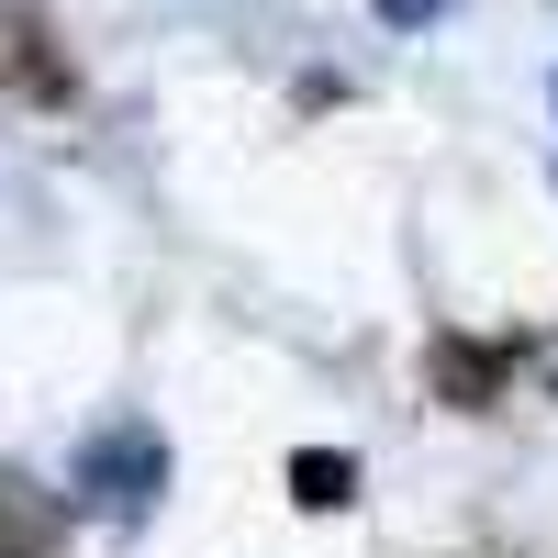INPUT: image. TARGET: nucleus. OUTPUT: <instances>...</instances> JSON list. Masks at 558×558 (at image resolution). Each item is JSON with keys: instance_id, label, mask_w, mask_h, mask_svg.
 <instances>
[{"instance_id": "nucleus-1", "label": "nucleus", "mask_w": 558, "mask_h": 558, "mask_svg": "<svg viewBox=\"0 0 558 558\" xmlns=\"http://www.w3.org/2000/svg\"><path fill=\"white\" fill-rule=\"evenodd\" d=\"M157 481H168V447L146 425H112L78 447V481H68V514H112V525H146L157 514Z\"/></svg>"}, {"instance_id": "nucleus-2", "label": "nucleus", "mask_w": 558, "mask_h": 558, "mask_svg": "<svg viewBox=\"0 0 558 558\" xmlns=\"http://www.w3.org/2000/svg\"><path fill=\"white\" fill-rule=\"evenodd\" d=\"M502 380H514V347H481V336H436V347H425V391H436L447 413H492Z\"/></svg>"}, {"instance_id": "nucleus-3", "label": "nucleus", "mask_w": 558, "mask_h": 558, "mask_svg": "<svg viewBox=\"0 0 558 558\" xmlns=\"http://www.w3.org/2000/svg\"><path fill=\"white\" fill-rule=\"evenodd\" d=\"M57 525H68V492H34L23 470H0V558H68Z\"/></svg>"}, {"instance_id": "nucleus-4", "label": "nucleus", "mask_w": 558, "mask_h": 558, "mask_svg": "<svg viewBox=\"0 0 558 558\" xmlns=\"http://www.w3.org/2000/svg\"><path fill=\"white\" fill-rule=\"evenodd\" d=\"M0 89L68 101V57H57V34H45V23H23V12H0Z\"/></svg>"}, {"instance_id": "nucleus-5", "label": "nucleus", "mask_w": 558, "mask_h": 558, "mask_svg": "<svg viewBox=\"0 0 558 558\" xmlns=\"http://www.w3.org/2000/svg\"><path fill=\"white\" fill-rule=\"evenodd\" d=\"M291 502L302 514H347L357 502V458L347 447H291Z\"/></svg>"}, {"instance_id": "nucleus-6", "label": "nucleus", "mask_w": 558, "mask_h": 558, "mask_svg": "<svg viewBox=\"0 0 558 558\" xmlns=\"http://www.w3.org/2000/svg\"><path fill=\"white\" fill-rule=\"evenodd\" d=\"M547 391H558V336H547Z\"/></svg>"}]
</instances>
